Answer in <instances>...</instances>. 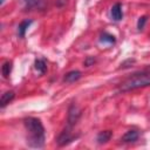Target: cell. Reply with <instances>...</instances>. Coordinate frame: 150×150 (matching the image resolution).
<instances>
[{"label":"cell","mask_w":150,"mask_h":150,"mask_svg":"<svg viewBox=\"0 0 150 150\" xmlns=\"http://www.w3.org/2000/svg\"><path fill=\"white\" fill-rule=\"evenodd\" d=\"M112 136V132L111 130H103V131H100L97 137H96V141L98 144H104V143H108L110 141Z\"/></svg>","instance_id":"obj_10"},{"label":"cell","mask_w":150,"mask_h":150,"mask_svg":"<svg viewBox=\"0 0 150 150\" xmlns=\"http://www.w3.org/2000/svg\"><path fill=\"white\" fill-rule=\"evenodd\" d=\"M145 22H146V16H145V15H144V16H141V18L138 19V21H137V28H138L139 30H142V29L144 28Z\"/></svg>","instance_id":"obj_15"},{"label":"cell","mask_w":150,"mask_h":150,"mask_svg":"<svg viewBox=\"0 0 150 150\" xmlns=\"http://www.w3.org/2000/svg\"><path fill=\"white\" fill-rule=\"evenodd\" d=\"M15 97V93L13 90H7L5 91L2 95H1V98H0V107L1 108H5L8 103H11Z\"/></svg>","instance_id":"obj_6"},{"label":"cell","mask_w":150,"mask_h":150,"mask_svg":"<svg viewBox=\"0 0 150 150\" xmlns=\"http://www.w3.org/2000/svg\"><path fill=\"white\" fill-rule=\"evenodd\" d=\"M23 124L27 130V144L30 148H42L46 142V130L41 120L36 117H26Z\"/></svg>","instance_id":"obj_1"},{"label":"cell","mask_w":150,"mask_h":150,"mask_svg":"<svg viewBox=\"0 0 150 150\" xmlns=\"http://www.w3.org/2000/svg\"><path fill=\"white\" fill-rule=\"evenodd\" d=\"M100 41L103 42V43H109V45H114L116 42V39L114 35L109 34V33H103L101 34V38H100Z\"/></svg>","instance_id":"obj_14"},{"label":"cell","mask_w":150,"mask_h":150,"mask_svg":"<svg viewBox=\"0 0 150 150\" xmlns=\"http://www.w3.org/2000/svg\"><path fill=\"white\" fill-rule=\"evenodd\" d=\"M81 76H82V74H81L80 70H70V71H68V73L64 75L63 81L67 82V83H73V82H75V81L80 80Z\"/></svg>","instance_id":"obj_8"},{"label":"cell","mask_w":150,"mask_h":150,"mask_svg":"<svg viewBox=\"0 0 150 150\" xmlns=\"http://www.w3.org/2000/svg\"><path fill=\"white\" fill-rule=\"evenodd\" d=\"M12 68H13L12 61H6V62L2 64V67H1V73H2V76H4L5 79H7V77L9 76V74H11V71H12Z\"/></svg>","instance_id":"obj_13"},{"label":"cell","mask_w":150,"mask_h":150,"mask_svg":"<svg viewBox=\"0 0 150 150\" xmlns=\"http://www.w3.org/2000/svg\"><path fill=\"white\" fill-rule=\"evenodd\" d=\"M110 14H111V18H112V20H115V21H120V20H122V18H123L122 5H121L120 2L115 4V5L111 7Z\"/></svg>","instance_id":"obj_7"},{"label":"cell","mask_w":150,"mask_h":150,"mask_svg":"<svg viewBox=\"0 0 150 150\" xmlns=\"http://www.w3.org/2000/svg\"><path fill=\"white\" fill-rule=\"evenodd\" d=\"M23 8L26 11H32L35 8H40L43 4V0H22Z\"/></svg>","instance_id":"obj_9"},{"label":"cell","mask_w":150,"mask_h":150,"mask_svg":"<svg viewBox=\"0 0 150 150\" xmlns=\"http://www.w3.org/2000/svg\"><path fill=\"white\" fill-rule=\"evenodd\" d=\"M73 129L74 127H70V125H66V128L60 132V135L57 136L56 138V143L59 146H64V145H68L69 143H71L73 141H75L79 136H75L73 134Z\"/></svg>","instance_id":"obj_3"},{"label":"cell","mask_w":150,"mask_h":150,"mask_svg":"<svg viewBox=\"0 0 150 150\" xmlns=\"http://www.w3.org/2000/svg\"><path fill=\"white\" fill-rule=\"evenodd\" d=\"M148 86H150V66H146L145 68L129 75L125 80H123L120 83L118 90L125 93L138 88H144Z\"/></svg>","instance_id":"obj_2"},{"label":"cell","mask_w":150,"mask_h":150,"mask_svg":"<svg viewBox=\"0 0 150 150\" xmlns=\"http://www.w3.org/2000/svg\"><path fill=\"white\" fill-rule=\"evenodd\" d=\"M34 66H35V69L40 74H45L46 70H47V64H46V61L43 59H36Z\"/></svg>","instance_id":"obj_12"},{"label":"cell","mask_w":150,"mask_h":150,"mask_svg":"<svg viewBox=\"0 0 150 150\" xmlns=\"http://www.w3.org/2000/svg\"><path fill=\"white\" fill-rule=\"evenodd\" d=\"M138 137H139V132L137 130H135V129H130L122 136L121 141L123 143H134V142H136L138 139Z\"/></svg>","instance_id":"obj_5"},{"label":"cell","mask_w":150,"mask_h":150,"mask_svg":"<svg viewBox=\"0 0 150 150\" xmlns=\"http://www.w3.org/2000/svg\"><path fill=\"white\" fill-rule=\"evenodd\" d=\"M33 23V21L32 20H23V21H21V23L19 25V27H18V34H19V36L20 38H25V35H26V30L29 28V26Z\"/></svg>","instance_id":"obj_11"},{"label":"cell","mask_w":150,"mask_h":150,"mask_svg":"<svg viewBox=\"0 0 150 150\" xmlns=\"http://www.w3.org/2000/svg\"><path fill=\"white\" fill-rule=\"evenodd\" d=\"M81 117V110L77 108L75 103H71L68 109V117H67V124L70 127H75L79 118Z\"/></svg>","instance_id":"obj_4"}]
</instances>
